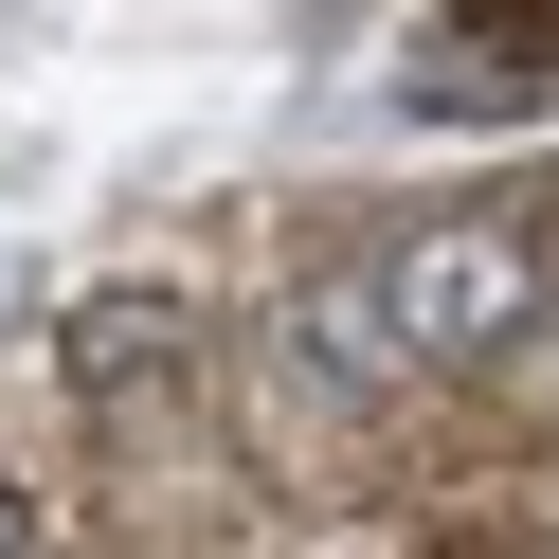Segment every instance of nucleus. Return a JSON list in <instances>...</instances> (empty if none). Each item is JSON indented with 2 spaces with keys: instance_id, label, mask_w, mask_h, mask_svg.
Here are the masks:
<instances>
[{
  "instance_id": "2",
  "label": "nucleus",
  "mask_w": 559,
  "mask_h": 559,
  "mask_svg": "<svg viewBox=\"0 0 559 559\" xmlns=\"http://www.w3.org/2000/svg\"><path fill=\"white\" fill-rule=\"evenodd\" d=\"M289 343H307V361L343 379V397H397V379H415V361H397V325H379V289H361V271H343V289H307V307H289Z\"/></svg>"
},
{
  "instance_id": "1",
  "label": "nucleus",
  "mask_w": 559,
  "mask_h": 559,
  "mask_svg": "<svg viewBox=\"0 0 559 559\" xmlns=\"http://www.w3.org/2000/svg\"><path fill=\"white\" fill-rule=\"evenodd\" d=\"M361 289H379V325H397L415 379H469V361H506V343L542 325V235L523 217H433V235H397Z\"/></svg>"
},
{
  "instance_id": "3",
  "label": "nucleus",
  "mask_w": 559,
  "mask_h": 559,
  "mask_svg": "<svg viewBox=\"0 0 559 559\" xmlns=\"http://www.w3.org/2000/svg\"><path fill=\"white\" fill-rule=\"evenodd\" d=\"M0 559H37V506H19V487H0Z\"/></svg>"
}]
</instances>
